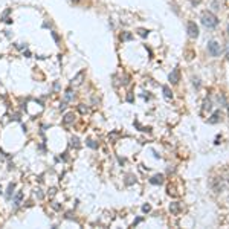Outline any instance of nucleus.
Segmentation results:
<instances>
[{
  "label": "nucleus",
  "instance_id": "9d476101",
  "mask_svg": "<svg viewBox=\"0 0 229 229\" xmlns=\"http://www.w3.org/2000/svg\"><path fill=\"white\" fill-rule=\"evenodd\" d=\"M162 92H164V96H165L166 99H171V98H173V92L170 90V87H168V86H164V87H162Z\"/></svg>",
  "mask_w": 229,
  "mask_h": 229
},
{
  "label": "nucleus",
  "instance_id": "b1692460",
  "mask_svg": "<svg viewBox=\"0 0 229 229\" xmlns=\"http://www.w3.org/2000/svg\"><path fill=\"white\" fill-rule=\"evenodd\" d=\"M66 109V103H61L60 104V110H64Z\"/></svg>",
  "mask_w": 229,
  "mask_h": 229
},
{
  "label": "nucleus",
  "instance_id": "4be33fe9",
  "mask_svg": "<svg viewBox=\"0 0 229 229\" xmlns=\"http://www.w3.org/2000/svg\"><path fill=\"white\" fill-rule=\"evenodd\" d=\"M140 221H142V218H140V217H139V218H136V220L133 221V226H136L138 223H140Z\"/></svg>",
  "mask_w": 229,
  "mask_h": 229
},
{
  "label": "nucleus",
  "instance_id": "412c9836",
  "mask_svg": "<svg viewBox=\"0 0 229 229\" xmlns=\"http://www.w3.org/2000/svg\"><path fill=\"white\" fill-rule=\"evenodd\" d=\"M138 32H139L140 37H147V35H148V31H147V29H138Z\"/></svg>",
  "mask_w": 229,
  "mask_h": 229
},
{
  "label": "nucleus",
  "instance_id": "7ed1b4c3",
  "mask_svg": "<svg viewBox=\"0 0 229 229\" xmlns=\"http://www.w3.org/2000/svg\"><path fill=\"white\" fill-rule=\"evenodd\" d=\"M186 31H188V35H190L191 38H197L199 37V26L194 22H188L186 23Z\"/></svg>",
  "mask_w": 229,
  "mask_h": 229
},
{
  "label": "nucleus",
  "instance_id": "0eeeda50",
  "mask_svg": "<svg viewBox=\"0 0 229 229\" xmlns=\"http://www.w3.org/2000/svg\"><path fill=\"white\" fill-rule=\"evenodd\" d=\"M220 119H221V113H220V110H217L209 119H208V122H209V124H217Z\"/></svg>",
  "mask_w": 229,
  "mask_h": 229
},
{
  "label": "nucleus",
  "instance_id": "9b49d317",
  "mask_svg": "<svg viewBox=\"0 0 229 229\" xmlns=\"http://www.w3.org/2000/svg\"><path fill=\"white\" fill-rule=\"evenodd\" d=\"M15 190V183H9L8 185V191H6V199H11L12 196V191Z\"/></svg>",
  "mask_w": 229,
  "mask_h": 229
},
{
  "label": "nucleus",
  "instance_id": "4468645a",
  "mask_svg": "<svg viewBox=\"0 0 229 229\" xmlns=\"http://www.w3.org/2000/svg\"><path fill=\"white\" fill-rule=\"evenodd\" d=\"M51 35H52V38H53V40H55V43H57V44L61 43V40H60V35H58V34H57L55 31H51Z\"/></svg>",
  "mask_w": 229,
  "mask_h": 229
},
{
  "label": "nucleus",
  "instance_id": "6e6552de",
  "mask_svg": "<svg viewBox=\"0 0 229 229\" xmlns=\"http://www.w3.org/2000/svg\"><path fill=\"white\" fill-rule=\"evenodd\" d=\"M73 121H75V114H73V113H67L66 116L63 118V124H66V125H67V124L73 122Z\"/></svg>",
  "mask_w": 229,
  "mask_h": 229
},
{
  "label": "nucleus",
  "instance_id": "6ab92c4d",
  "mask_svg": "<svg viewBox=\"0 0 229 229\" xmlns=\"http://www.w3.org/2000/svg\"><path fill=\"white\" fill-rule=\"evenodd\" d=\"M35 196H37V199H40V200L44 199V194L41 192V190H40V188H37V190H35Z\"/></svg>",
  "mask_w": 229,
  "mask_h": 229
},
{
  "label": "nucleus",
  "instance_id": "dca6fc26",
  "mask_svg": "<svg viewBox=\"0 0 229 229\" xmlns=\"http://www.w3.org/2000/svg\"><path fill=\"white\" fill-rule=\"evenodd\" d=\"M75 98V93H73L72 90H67L66 92V101H70V99H73Z\"/></svg>",
  "mask_w": 229,
  "mask_h": 229
},
{
  "label": "nucleus",
  "instance_id": "cd10ccee",
  "mask_svg": "<svg viewBox=\"0 0 229 229\" xmlns=\"http://www.w3.org/2000/svg\"><path fill=\"white\" fill-rule=\"evenodd\" d=\"M0 192H2V188H0Z\"/></svg>",
  "mask_w": 229,
  "mask_h": 229
},
{
  "label": "nucleus",
  "instance_id": "f03ea898",
  "mask_svg": "<svg viewBox=\"0 0 229 229\" xmlns=\"http://www.w3.org/2000/svg\"><path fill=\"white\" fill-rule=\"evenodd\" d=\"M221 46L218 41H215V40H211L209 43H208V53H209L211 57H220L221 53Z\"/></svg>",
  "mask_w": 229,
  "mask_h": 229
},
{
  "label": "nucleus",
  "instance_id": "a878e982",
  "mask_svg": "<svg viewBox=\"0 0 229 229\" xmlns=\"http://www.w3.org/2000/svg\"><path fill=\"white\" fill-rule=\"evenodd\" d=\"M72 2H78V0H72Z\"/></svg>",
  "mask_w": 229,
  "mask_h": 229
},
{
  "label": "nucleus",
  "instance_id": "1a4fd4ad",
  "mask_svg": "<svg viewBox=\"0 0 229 229\" xmlns=\"http://www.w3.org/2000/svg\"><path fill=\"white\" fill-rule=\"evenodd\" d=\"M170 211L173 214H177L180 211V203H179V202H173V203L170 205Z\"/></svg>",
  "mask_w": 229,
  "mask_h": 229
},
{
  "label": "nucleus",
  "instance_id": "20e7f679",
  "mask_svg": "<svg viewBox=\"0 0 229 229\" xmlns=\"http://www.w3.org/2000/svg\"><path fill=\"white\" fill-rule=\"evenodd\" d=\"M168 79H170L171 84H177L180 81V69L179 67H174L173 72L170 73V77H168Z\"/></svg>",
  "mask_w": 229,
  "mask_h": 229
},
{
  "label": "nucleus",
  "instance_id": "aec40b11",
  "mask_svg": "<svg viewBox=\"0 0 229 229\" xmlns=\"http://www.w3.org/2000/svg\"><path fill=\"white\" fill-rule=\"evenodd\" d=\"M150 211H151V205H148V203H147V205H144V206H142V212L148 214Z\"/></svg>",
  "mask_w": 229,
  "mask_h": 229
},
{
  "label": "nucleus",
  "instance_id": "39448f33",
  "mask_svg": "<svg viewBox=\"0 0 229 229\" xmlns=\"http://www.w3.org/2000/svg\"><path fill=\"white\" fill-rule=\"evenodd\" d=\"M84 78H86V72H84V70H81L77 77H73V78H72L70 84H72V86H81V84H83V81H84Z\"/></svg>",
  "mask_w": 229,
  "mask_h": 229
},
{
  "label": "nucleus",
  "instance_id": "393cba45",
  "mask_svg": "<svg viewBox=\"0 0 229 229\" xmlns=\"http://www.w3.org/2000/svg\"><path fill=\"white\" fill-rule=\"evenodd\" d=\"M53 89L58 90V89H60V84H58V83H55V84H53Z\"/></svg>",
  "mask_w": 229,
  "mask_h": 229
},
{
  "label": "nucleus",
  "instance_id": "a211bd4d",
  "mask_svg": "<svg viewBox=\"0 0 229 229\" xmlns=\"http://www.w3.org/2000/svg\"><path fill=\"white\" fill-rule=\"evenodd\" d=\"M72 145L75 147V148H79V139H78L77 136H73V138H72Z\"/></svg>",
  "mask_w": 229,
  "mask_h": 229
},
{
  "label": "nucleus",
  "instance_id": "423d86ee",
  "mask_svg": "<svg viewBox=\"0 0 229 229\" xmlns=\"http://www.w3.org/2000/svg\"><path fill=\"white\" fill-rule=\"evenodd\" d=\"M150 183L151 185H162L164 183V174H156L150 179Z\"/></svg>",
  "mask_w": 229,
  "mask_h": 229
},
{
  "label": "nucleus",
  "instance_id": "bb28decb",
  "mask_svg": "<svg viewBox=\"0 0 229 229\" xmlns=\"http://www.w3.org/2000/svg\"><path fill=\"white\" fill-rule=\"evenodd\" d=\"M228 34H229V28H228Z\"/></svg>",
  "mask_w": 229,
  "mask_h": 229
},
{
  "label": "nucleus",
  "instance_id": "ddd939ff",
  "mask_svg": "<svg viewBox=\"0 0 229 229\" xmlns=\"http://www.w3.org/2000/svg\"><path fill=\"white\" fill-rule=\"evenodd\" d=\"M86 144H87V147L93 148V150H96V148H98V144L95 142V140H92V139H87V140H86Z\"/></svg>",
  "mask_w": 229,
  "mask_h": 229
},
{
  "label": "nucleus",
  "instance_id": "f257e3e1",
  "mask_svg": "<svg viewBox=\"0 0 229 229\" xmlns=\"http://www.w3.org/2000/svg\"><path fill=\"white\" fill-rule=\"evenodd\" d=\"M202 23H203L206 28L212 29V28H215V26L218 25V18H217V15H214L212 12L206 11V12L202 14Z\"/></svg>",
  "mask_w": 229,
  "mask_h": 229
},
{
  "label": "nucleus",
  "instance_id": "5701e85b",
  "mask_svg": "<svg viewBox=\"0 0 229 229\" xmlns=\"http://www.w3.org/2000/svg\"><path fill=\"white\" fill-rule=\"evenodd\" d=\"M205 109L211 110V103H209V101H208V103H205Z\"/></svg>",
  "mask_w": 229,
  "mask_h": 229
},
{
  "label": "nucleus",
  "instance_id": "f3484780",
  "mask_svg": "<svg viewBox=\"0 0 229 229\" xmlns=\"http://www.w3.org/2000/svg\"><path fill=\"white\" fill-rule=\"evenodd\" d=\"M78 110H79V113H83V114L89 112V109H87V107H86L84 104H79V105H78Z\"/></svg>",
  "mask_w": 229,
  "mask_h": 229
},
{
  "label": "nucleus",
  "instance_id": "2eb2a0df",
  "mask_svg": "<svg viewBox=\"0 0 229 229\" xmlns=\"http://www.w3.org/2000/svg\"><path fill=\"white\" fill-rule=\"evenodd\" d=\"M133 38V35L130 32H124L122 35H121V40H122V41H125V40H131Z\"/></svg>",
  "mask_w": 229,
  "mask_h": 229
},
{
  "label": "nucleus",
  "instance_id": "f8f14e48",
  "mask_svg": "<svg viewBox=\"0 0 229 229\" xmlns=\"http://www.w3.org/2000/svg\"><path fill=\"white\" fill-rule=\"evenodd\" d=\"M22 197H23V192H18L17 196L14 197V206H20V203H22Z\"/></svg>",
  "mask_w": 229,
  "mask_h": 229
}]
</instances>
